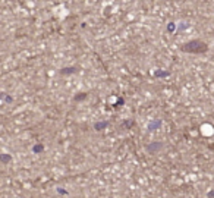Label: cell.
I'll list each match as a JSON object with an SVG mask.
<instances>
[{"mask_svg": "<svg viewBox=\"0 0 214 198\" xmlns=\"http://www.w3.org/2000/svg\"><path fill=\"white\" fill-rule=\"evenodd\" d=\"M163 147H164V144H163V143L156 141V143H151V144H148V145H147V151H148V153H151V154H153V153H158V151H160Z\"/></svg>", "mask_w": 214, "mask_h": 198, "instance_id": "cell-2", "label": "cell"}, {"mask_svg": "<svg viewBox=\"0 0 214 198\" xmlns=\"http://www.w3.org/2000/svg\"><path fill=\"white\" fill-rule=\"evenodd\" d=\"M123 125L126 126V128H128V129H129L131 126H134V125H135V122H134V121H125Z\"/></svg>", "mask_w": 214, "mask_h": 198, "instance_id": "cell-10", "label": "cell"}, {"mask_svg": "<svg viewBox=\"0 0 214 198\" xmlns=\"http://www.w3.org/2000/svg\"><path fill=\"white\" fill-rule=\"evenodd\" d=\"M207 50H208V46L200 40H192L182 46V52H186V53H205Z\"/></svg>", "mask_w": 214, "mask_h": 198, "instance_id": "cell-1", "label": "cell"}, {"mask_svg": "<svg viewBox=\"0 0 214 198\" xmlns=\"http://www.w3.org/2000/svg\"><path fill=\"white\" fill-rule=\"evenodd\" d=\"M33 151H34L35 154L43 153V151H44V145H43V144H35L34 147H33Z\"/></svg>", "mask_w": 214, "mask_h": 198, "instance_id": "cell-8", "label": "cell"}, {"mask_svg": "<svg viewBox=\"0 0 214 198\" xmlns=\"http://www.w3.org/2000/svg\"><path fill=\"white\" fill-rule=\"evenodd\" d=\"M161 125H163V122L160 121V119H153V121L148 123V131H151V132L157 131V129L161 128Z\"/></svg>", "mask_w": 214, "mask_h": 198, "instance_id": "cell-3", "label": "cell"}, {"mask_svg": "<svg viewBox=\"0 0 214 198\" xmlns=\"http://www.w3.org/2000/svg\"><path fill=\"white\" fill-rule=\"evenodd\" d=\"M0 162H2L3 165H9L12 162V156L11 154H6V153L0 154Z\"/></svg>", "mask_w": 214, "mask_h": 198, "instance_id": "cell-5", "label": "cell"}, {"mask_svg": "<svg viewBox=\"0 0 214 198\" xmlns=\"http://www.w3.org/2000/svg\"><path fill=\"white\" fill-rule=\"evenodd\" d=\"M75 72H78V68H73V66L60 69V74H62V75H70V74H75Z\"/></svg>", "mask_w": 214, "mask_h": 198, "instance_id": "cell-4", "label": "cell"}, {"mask_svg": "<svg viewBox=\"0 0 214 198\" xmlns=\"http://www.w3.org/2000/svg\"><path fill=\"white\" fill-rule=\"evenodd\" d=\"M109 126V122L104 121V122H97L95 125H94V128L97 129V131H103V129H106Z\"/></svg>", "mask_w": 214, "mask_h": 198, "instance_id": "cell-6", "label": "cell"}, {"mask_svg": "<svg viewBox=\"0 0 214 198\" xmlns=\"http://www.w3.org/2000/svg\"><path fill=\"white\" fill-rule=\"evenodd\" d=\"M186 28H188V24H182L179 27V30H186Z\"/></svg>", "mask_w": 214, "mask_h": 198, "instance_id": "cell-12", "label": "cell"}, {"mask_svg": "<svg viewBox=\"0 0 214 198\" xmlns=\"http://www.w3.org/2000/svg\"><path fill=\"white\" fill-rule=\"evenodd\" d=\"M170 74L167 72V71H156L154 72V77L156 78H166V77H169Z\"/></svg>", "mask_w": 214, "mask_h": 198, "instance_id": "cell-7", "label": "cell"}, {"mask_svg": "<svg viewBox=\"0 0 214 198\" xmlns=\"http://www.w3.org/2000/svg\"><path fill=\"white\" fill-rule=\"evenodd\" d=\"M84 99H87V94H85V93H81L79 96H75V97H73L75 101H81V100H84Z\"/></svg>", "mask_w": 214, "mask_h": 198, "instance_id": "cell-9", "label": "cell"}, {"mask_svg": "<svg viewBox=\"0 0 214 198\" xmlns=\"http://www.w3.org/2000/svg\"><path fill=\"white\" fill-rule=\"evenodd\" d=\"M167 31H169V33H173V31H175V24H173V22H172V24H169Z\"/></svg>", "mask_w": 214, "mask_h": 198, "instance_id": "cell-11", "label": "cell"}, {"mask_svg": "<svg viewBox=\"0 0 214 198\" xmlns=\"http://www.w3.org/2000/svg\"><path fill=\"white\" fill-rule=\"evenodd\" d=\"M123 103H125V100H123V99H120V100H117L116 106H120V104H123Z\"/></svg>", "mask_w": 214, "mask_h": 198, "instance_id": "cell-13", "label": "cell"}]
</instances>
